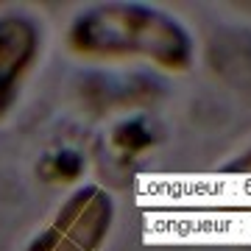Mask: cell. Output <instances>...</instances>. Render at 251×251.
I'll list each match as a JSON object with an SVG mask.
<instances>
[{
    "label": "cell",
    "instance_id": "obj_1",
    "mask_svg": "<svg viewBox=\"0 0 251 251\" xmlns=\"http://www.w3.org/2000/svg\"><path fill=\"white\" fill-rule=\"evenodd\" d=\"M73 53L87 59H148L165 70H187L193 36L176 17L143 3H100L81 11L67 31Z\"/></svg>",
    "mask_w": 251,
    "mask_h": 251
},
{
    "label": "cell",
    "instance_id": "obj_2",
    "mask_svg": "<svg viewBox=\"0 0 251 251\" xmlns=\"http://www.w3.org/2000/svg\"><path fill=\"white\" fill-rule=\"evenodd\" d=\"M115 224V198L98 184H84L64 198L50 224L25 251H100Z\"/></svg>",
    "mask_w": 251,
    "mask_h": 251
},
{
    "label": "cell",
    "instance_id": "obj_3",
    "mask_svg": "<svg viewBox=\"0 0 251 251\" xmlns=\"http://www.w3.org/2000/svg\"><path fill=\"white\" fill-rule=\"evenodd\" d=\"M42 50V28L28 14L0 17V115L11 106L23 78Z\"/></svg>",
    "mask_w": 251,
    "mask_h": 251
},
{
    "label": "cell",
    "instance_id": "obj_4",
    "mask_svg": "<svg viewBox=\"0 0 251 251\" xmlns=\"http://www.w3.org/2000/svg\"><path fill=\"white\" fill-rule=\"evenodd\" d=\"M87 168V159L81 156L75 148H56V151H48L42 156V162L36 165V171L45 181L50 184H67V181H75Z\"/></svg>",
    "mask_w": 251,
    "mask_h": 251
},
{
    "label": "cell",
    "instance_id": "obj_5",
    "mask_svg": "<svg viewBox=\"0 0 251 251\" xmlns=\"http://www.w3.org/2000/svg\"><path fill=\"white\" fill-rule=\"evenodd\" d=\"M112 145L123 153H143L153 145V131L143 117H131V120H123L115 126Z\"/></svg>",
    "mask_w": 251,
    "mask_h": 251
},
{
    "label": "cell",
    "instance_id": "obj_6",
    "mask_svg": "<svg viewBox=\"0 0 251 251\" xmlns=\"http://www.w3.org/2000/svg\"><path fill=\"white\" fill-rule=\"evenodd\" d=\"M224 173H251V151H246L243 156H237L234 162H229L224 168Z\"/></svg>",
    "mask_w": 251,
    "mask_h": 251
}]
</instances>
